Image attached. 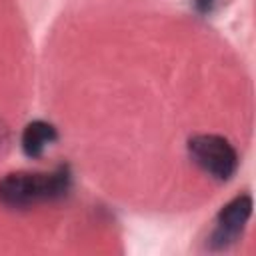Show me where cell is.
<instances>
[{
	"label": "cell",
	"mask_w": 256,
	"mask_h": 256,
	"mask_svg": "<svg viewBox=\"0 0 256 256\" xmlns=\"http://www.w3.org/2000/svg\"><path fill=\"white\" fill-rule=\"evenodd\" d=\"M252 196L246 192L226 202L214 218V228L208 234L206 246L210 250H228L230 246H234L252 216Z\"/></svg>",
	"instance_id": "cell-3"
},
{
	"label": "cell",
	"mask_w": 256,
	"mask_h": 256,
	"mask_svg": "<svg viewBox=\"0 0 256 256\" xmlns=\"http://www.w3.org/2000/svg\"><path fill=\"white\" fill-rule=\"evenodd\" d=\"M186 150L190 160L216 182L232 180L240 164L234 144L220 134H194L188 138Z\"/></svg>",
	"instance_id": "cell-2"
},
{
	"label": "cell",
	"mask_w": 256,
	"mask_h": 256,
	"mask_svg": "<svg viewBox=\"0 0 256 256\" xmlns=\"http://www.w3.org/2000/svg\"><path fill=\"white\" fill-rule=\"evenodd\" d=\"M192 4L200 16H210L220 8V0H192Z\"/></svg>",
	"instance_id": "cell-5"
},
{
	"label": "cell",
	"mask_w": 256,
	"mask_h": 256,
	"mask_svg": "<svg viewBox=\"0 0 256 256\" xmlns=\"http://www.w3.org/2000/svg\"><path fill=\"white\" fill-rule=\"evenodd\" d=\"M70 188L72 172L68 164H60L48 172H8L0 178V204L10 210H26L38 204L62 200Z\"/></svg>",
	"instance_id": "cell-1"
},
{
	"label": "cell",
	"mask_w": 256,
	"mask_h": 256,
	"mask_svg": "<svg viewBox=\"0 0 256 256\" xmlns=\"http://www.w3.org/2000/svg\"><path fill=\"white\" fill-rule=\"evenodd\" d=\"M56 140H58V132L54 124L46 120H32L22 130L20 146L28 158H40L46 152V148L52 146Z\"/></svg>",
	"instance_id": "cell-4"
}]
</instances>
